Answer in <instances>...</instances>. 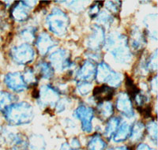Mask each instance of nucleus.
Returning <instances> with one entry per match:
<instances>
[{"label":"nucleus","mask_w":158,"mask_h":150,"mask_svg":"<svg viewBox=\"0 0 158 150\" xmlns=\"http://www.w3.org/2000/svg\"><path fill=\"white\" fill-rule=\"evenodd\" d=\"M96 70L97 67L92 61H85V63L77 71V77L79 81H86L91 82V81L95 79Z\"/></svg>","instance_id":"2eb2a0df"},{"label":"nucleus","mask_w":158,"mask_h":150,"mask_svg":"<svg viewBox=\"0 0 158 150\" xmlns=\"http://www.w3.org/2000/svg\"><path fill=\"white\" fill-rule=\"evenodd\" d=\"M95 79L98 83H106L111 88H118L122 83V75L117 73L104 62H101L96 70Z\"/></svg>","instance_id":"20e7f679"},{"label":"nucleus","mask_w":158,"mask_h":150,"mask_svg":"<svg viewBox=\"0 0 158 150\" xmlns=\"http://www.w3.org/2000/svg\"><path fill=\"white\" fill-rule=\"evenodd\" d=\"M18 97H16L12 93L7 92H1L0 93V111H3L6 107L12 104L15 103Z\"/></svg>","instance_id":"b1692460"},{"label":"nucleus","mask_w":158,"mask_h":150,"mask_svg":"<svg viewBox=\"0 0 158 150\" xmlns=\"http://www.w3.org/2000/svg\"><path fill=\"white\" fill-rule=\"evenodd\" d=\"M137 109L145 118H149L151 116V115H152V107L149 105L145 106L143 107H139V108Z\"/></svg>","instance_id":"f704fd0d"},{"label":"nucleus","mask_w":158,"mask_h":150,"mask_svg":"<svg viewBox=\"0 0 158 150\" xmlns=\"http://www.w3.org/2000/svg\"><path fill=\"white\" fill-rule=\"evenodd\" d=\"M72 145H74V147H79L80 144H79V141L77 138H74V139L72 140Z\"/></svg>","instance_id":"ea45409f"},{"label":"nucleus","mask_w":158,"mask_h":150,"mask_svg":"<svg viewBox=\"0 0 158 150\" xmlns=\"http://www.w3.org/2000/svg\"><path fill=\"white\" fill-rule=\"evenodd\" d=\"M104 46L117 63L122 64L131 63L132 53L129 48L128 40L126 36L118 32H112L105 39Z\"/></svg>","instance_id":"f257e3e1"},{"label":"nucleus","mask_w":158,"mask_h":150,"mask_svg":"<svg viewBox=\"0 0 158 150\" xmlns=\"http://www.w3.org/2000/svg\"><path fill=\"white\" fill-rule=\"evenodd\" d=\"M146 132H147L149 138L156 144V139H157V124H156V120L152 119L149 123H147L146 126Z\"/></svg>","instance_id":"bb28decb"},{"label":"nucleus","mask_w":158,"mask_h":150,"mask_svg":"<svg viewBox=\"0 0 158 150\" xmlns=\"http://www.w3.org/2000/svg\"><path fill=\"white\" fill-rule=\"evenodd\" d=\"M97 18V22H99L102 25H105V26H110L114 22L113 17L105 11L99 13Z\"/></svg>","instance_id":"7c9ffc66"},{"label":"nucleus","mask_w":158,"mask_h":150,"mask_svg":"<svg viewBox=\"0 0 158 150\" xmlns=\"http://www.w3.org/2000/svg\"><path fill=\"white\" fill-rule=\"evenodd\" d=\"M10 139L13 150H27L29 141L25 135L22 134H11Z\"/></svg>","instance_id":"412c9836"},{"label":"nucleus","mask_w":158,"mask_h":150,"mask_svg":"<svg viewBox=\"0 0 158 150\" xmlns=\"http://www.w3.org/2000/svg\"><path fill=\"white\" fill-rule=\"evenodd\" d=\"M157 15H147L144 18V24L146 25L147 32L152 39L156 40L157 39Z\"/></svg>","instance_id":"f3484780"},{"label":"nucleus","mask_w":158,"mask_h":150,"mask_svg":"<svg viewBox=\"0 0 158 150\" xmlns=\"http://www.w3.org/2000/svg\"><path fill=\"white\" fill-rule=\"evenodd\" d=\"M120 119L118 118V117H111L108 119L105 130H104V136L108 139L112 138V136L114 135V134L118 129V126L120 124Z\"/></svg>","instance_id":"5701e85b"},{"label":"nucleus","mask_w":158,"mask_h":150,"mask_svg":"<svg viewBox=\"0 0 158 150\" xmlns=\"http://www.w3.org/2000/svg\"><path fill=\"white\" fill-rule=\"evenodd\" d=\"M56 111H57L58 112H63L65 110V108H66V104H65V102L61 100H59V102H58L57 104H56Z\"/></svg>","instance_id":"4c0bfd02"},{"label":"nucleus","mask_w":158,"mask_h":150,"mask_svg":"<svg viewBox=\"0 0 158 150\" xmlns=\"http://www.w3.org/2000/svg\"><path fill=\"white\" fill-rule=\"evenodd\" d=\"M38 73L42 78L51 79L54 76V68L45 61H40L37 64Z\"/></svg>","instance_id":"4be33fe9"},{"label":"nucleus","mask_w":158,"mask_h":150,"mask_svg":"<svg viewBox=\"0 0 158 150\" xmlns=\"http://www.w3.org/2000/svg\"><path fill=\"white\" fill-rule=\"evenodd\" d=\"M22 75H23L24 80H25L27 86L29 85H36V83H37V77H36V73L33 70V69L28 68V69L25 70V73Z\"/></svg>","instance_id":"2f4dec72"},{"label":"nucleus","mask_w":158,"mask_h":150,"mask_svg":"<svg viewBox=\"0 0 158 150\" xmlns=\"http://www.w3.org/2000/svg\"><path fill=\"white\" fill-rule=\"evenodd\" d=\"M76 118L81 120V128L85 133H90L93 131L92 121L94 118V110L89 106L80 105L74 111Z\"/></svg>","instance_id":"9d476101"},{"label":"nucleus","mask_w":158,"mask_h":150,"mask_svg":"<svg viewBox=\"0 0 158 150\" xmlns=\"http://www.w3.org/2000/svg\"><path fill=\"white\" fill-rule=\"evenodd\" d=\"M105 7L108 11L112 14H117L119 11L121 6V2L119 1H108L105 2Z\"/></svg>","instance_id":"72a5a7b5"},{"label":"nucleus","mask_w":158,"mask_h":150,"mask_svg":"<svg viewBox=\"0 0 158 150\" xmlns=\"http://www.w3.org/2000/svg\"><path fill=\"white\" fill-rule=\"evenodd\" d=\"M60 100V95L57 89L51 85H43L39 90L37 103L40 107H53Z\"/></svg>","instance_id":"423d86ee"},{"label":"nucleus","mask_w":158,"mask_h":150,"mask_svg":"<svg viewBox=\"0 0 158 150\" xmlns=\"http://www.w3.org/2000/svg\"><path fill=\"white\" fill-rule=\"evenodd\" d=\"M10 54L14 62L18 65H28L35 59L34 49L27 43L12 48Z\"/></svg>","instance_id":"39448f33"},{"label":"nucleus","mask_w":158,"mask_h":150,"mask_svg":"<svg viewBox=\"0 0 158 150\" xmlns=\"http://www.w3.org/2000/svg\"><path fill=\"white\" fill-rule=\"evenodd\" d=\"M134 99H135V103H136L137 108L149 105V100H150L149 97L145 92L139 91Z\"/></svg>","instance_id":"c85d7f7f"},{"label":"nucleus","mask_w":158,"mask_h":150,"mask_svg":"<svg viewBox=\"0 0 158 150\" xmlns=\"http://www.w3.org/2000/svg\"><path fill=\"white\" fill-rule=\"evenodd\" d=\"M125 85H126V89L127 90V94L130 97H133L135 98V97L138 94V93L140 90L139 89L137 88V86L135 85L134 81H132L131 77H129L128 75L125 76Z\"/></svg>","instance_id":"cd10ccee"},{"label":"nucleus","mask_w":158,"mask_h":150,"mask_svg":"<svg viewBox=\"0 0 158 150\" xmlns=\"http://www.w3.org/2000/svg\"><path fill=\"white\" fill-rule=\"evenodd\" d=\"M112 150H130L127 146H118Z\"/></svg>","instance_id":"a19ab883"},{"label":"nucleus","mask_w":158,"mask_h":150,"mask_svg":"<svg viewBox=\"0 0 158 150\" xmlns=\"http://www.w3.org/2000/svg\"><path fill=\"white\" fill-rule=\"evenodd\" d=\"M4 82L10 90L17 93L25 91L28 88L24 80L23 75L20 72L8 73L4 77Z\"/></svg>","instance_id":"9b49d317"},{"label":"nucleus","mask_w":158,"mask_h":150,"mask_svg":"<svg viewBox=\"0 0 158 150\" xmlns=\"http://www.w3.org/2000/svg\"><path fill=\"white\" fill-rule=\"evenodd\" d=\"M36 29L34 27H27L21 31L20 35L25 41L31 43L34 41L36 39Z\"/></svg>","instance_id":"a878e982"},{"label":"nucleus","mask_w":158,"mask_h":150,"mask_svg":"<svg viewBox=\"0 0 158 150\" xmlns=\"http://www.w3.org/2000/svg\"><path fill=\"white\" fill-rule=\"evenodd\" d=\"M130 44L134 51L138 52L143 51L146 46V37L145 32H142L138 27L135 26L131 29Z\"/></svg>","instance_id":"ddd939ff"},{"label":"nucleus","mask_w":158,"mask_h":150,"mask_svg":"<svg viewBox=\"0 0 158 150\" xmlns=\"http://www.w3.org/2000/svg\"><path fill=\"white\" fill-rule=\"evenodd\" d=\"M36 3V1H20L13 6L10 11L11 17L18 22L27 21L30 15V10Z\"/></svg>","instance_id":"6e6552de"},{"label":"nucleus","mask_w":158,"mask_h":150,"mask_svg":"<svg viewBox=\"0 0 158 150\" xmlns=\"http://www.w3.org/2000/svg\"><path fill=\"white\" fill-rule=\"evenodd\" d=\"M131 126L130 123L127 122H123L122 124H119L117 131L112 136L113 141L115 142H122L127 140L130 137L131 131Z\"/></svg>","instance_id":"6ab92c4d"},{"label":"nucleus","mask_w":158,"mask_h":150,"mask_svg":"<svg viewBox=\"0 0 158 150\" xmlns=\"http://www.w3.org/2000/svg\"><path fill=\"white\" fill-rule=\"evenodd\" d=\"M146 134V125L141 121L136 122L131 126L130 138L133 142H138L144 138Z\"/></svg>","instance_id":"aec40b11"},{"label":"nucleus","mask_w":158,"mask_h":150,"mask_svg":"<svg viewBox=\"0 0 158 150\" xmlns=\"http://www.w3.org/2000/svg\"><path fill=\"white\" fill-rule=\"evenodd\" d=\"M93 89L92 83L86 81H78L77 83V90L81 96H86Z\"/></svg>","instance_id":"c756f323"},{"label":"nucleus","mask_w":158,"mask_h":150,"mask_svg":"<svg viewBox=\"0 0 158 150\" xmlns=\"http://www.w3.org/2000/svg\"><path fill=\"white\" fill-rule=\"evenodd\" d=\"M52 67L59 71H63L71 66L70 62V54L66 49L59 48L52 52L49 56Z\"/></svg>","instance_id":"0eeeda50"},{"label":"nucleus","mask_w":158,"mask_h":150,"mask_svg":"<svg viewBox=\"0 0 158 150\" xmlns=\"http://www.w3.org/2000/svg\"><path fill=\"white\" fill-rule=\"evenodd\" d=\"M115 106L118 111L122 113V115H123L125 117L131 119V117L134 116L135 113L133 110V104H132L131 97L128 96L127 93L121 92L118 95Z\"/></svg>","instance_id":"f8f14e48"},{"label":"nucleus","mask_w":158,"mask_h":150,"mask_svg":"<svg viewBox=\"0 0 158 150\" xmlns=\"http://www.w3.org/2000/svg\"><path fill=\"white\" fill-rule=\"evenodd\" d=\"M69 150H77V149H69Z\"/></svg>","instance_id":"79ce46f5"},{"label":"nucleus","mask_w":158,"mask_h":150,"mask_svg":"<svg viewBox=\"0 0 158 150\" xmlns=\"http://www.w3.org/2000/svg\"><path fill=\"white\" fill-rule=\"evenodd\" d=\"M100 6H101V4H94L90 7L89 10V15L91 18H96L97 17V15H99L100 13Z\"/></svg>","instance_id":"c9c22d12"},{"label":"nucleus","mask_w":158,"mask_h":150,"mask_svg":"<svg viewBox=\"0 0 158 150\" xmlns=\"http://www.w3.org/2000/svg\"><path fill=\"white\" fill-rule=\"evenodd\" d=\"M137 150H155L153 148H150L148 145H145V144H140L137 148Z\"/></svg>","instance_id":"58836bf2"},{"label":"nucleus","mask_w":158,"mask_h":150,"mask_svg":"<svg viewBox=\"0 0 158 150\" xmlns=\"http://www.w3.org/2000/svg\"><path fill=\"white\" fill-rule=\"evenodd\" d=\"M6 120L10 125L21 126L30 123L34 117L32 105L27 102L14 103L2 111Z\"/></svg>","instance_id":"f03ea898"},{"label":"nucleus","mask_w":158,"mask_h":150,"mask_svg":"<svg viewBox=\"0 0 158 150\" xmlns=\"http://www.w3.org/2000/svg\"><path fill=\"white\" fill-rule=\"evenodd\" d=\"M150 81V85H151V91L154 94H156L157 92V80H156V75H155L154 77H152Z\"/></svg>","instance_id":"e433bc0d"},{"label":"nucleus","mask_w":158,"mask_h":150,"mask_svg":"<svg viewBox=\"0 0 158 150\" xmlns=\"http://www.w3.org/2000/svg\"><path fill=\"white\" fill-rule=\"evenodd\" d=\"M46 22L52 33L56 36H63L67 32L70 21L64 11L59 8H54L48 15Z\"/></svg>","instance_id":"7ed1b4c3"},{"label":"nucleus","mask_w":158,"mask_h":150,"mask_svg":"<svg viewBox=\"0 0 158 150\" xmlns=\"http://www.w3.org/2000/svg\"><path fill=\"white\" fill-rule=\"evenodd\" d=\"M115 90L113 88L110 87L108 85H103L101 86H97L94 90V97L96 100L99 102L109 101L114 96Z\"/></svg>","instance_id":"dca6fc26"},{"label":"nucleus","mask_w":158,"mask_h":150,"mask_svg":"<svg viewBox=\"0 0 158 150\" xmlns=\"http://www.w3.org/2000/svg\"><path fill=\"white\" fill-rule=\"evenodd\" d=\"M106 146V143L101 135L94 134L88 143V150H104Z\"/></svg>","instance_id":"393cba45"},{"label":"nucleus","mask_w":158,"mask_h":150,"mask_svg":"<svg viewBox=\"0 0 158 150\" xmlns=\"http://www.w3.org/2000/svg\"><path fill=\"white\" fill-rule=\"evenodd\" d=\"M109 150H112V149H109Z\"/></svg>","instance_id":"37998d69"},{"label":"nucleus","mask_w":158,"mask_h":150,"mask_svg":"<svg viewBox=\"0 0 158 150\" xmlns=\"http://www.w3.org/2000/svg\"><path fill=\"white\" fill-rule=\"evenodd\" d=\"M97 112L101 119H109L114 113L113 105L110 101L99 102L97 106Z\"/></svg>","instance_id":"a211bd4d"},{"label":"nucleus","mask_w":158,"mask_h":150,"mask_svg":"<svg viewBox=\"0 0 158 150\" xmlns=\"http://www.w3.org/2000/svg\"><path fill=\"white\" fill-rule=\"evenodd\" d=\"M105 32L101 25H94L92 32L87 39L86 44L90 52H98L105 41Z\"/></svg>","instance_id":"1a4fd4ad"},{"label":"nucleus","mask_w":158,"mask_h":150,"mask_svg":"<svg viewBox=\"0 0 158 150\" xmlns=\"http://www.w3.org/2000/svg\"><path fill=\"white\" fill-rule=\"evenodd\" d=\"M148 71L155 72L157 69V50H155L150 57L146 59Z\"/></svg>","instance_id":"473e14b6"},{"label":"nucleus","mask_w":158,"mask_h":150,"mask_svg":"<svg viewBox=\"0 0 158 150\" xmlns=\"http://www.w3.org/2000/svg\"><path fill=\"white\" fill-rule=\"evenodd\" d=\"M56 45V40L47 32H41L36 38V46L40 56L47 55L49 51Z\"/></svg>","instance_id":"4468645a"}]
</instances>
